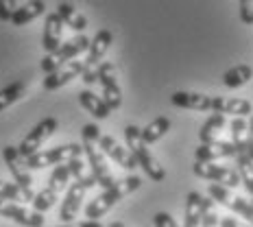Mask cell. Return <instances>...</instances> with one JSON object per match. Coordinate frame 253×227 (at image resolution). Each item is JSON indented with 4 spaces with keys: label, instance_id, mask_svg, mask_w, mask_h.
I'll return each mask as SVG.
<instances>
[{
    "label": "cell",
    "instance_id": "44dd1931",
    "mask_svg": "<svg viewBox=\"0 0 253 227\" xmlns=\"http://www.w3.org/2000/svg\"><path fill=\"white\" fill-rule=\"evenodd\" d=\"M44 13H46L44 0H29L26 4L18 7V11L13 13L11 22H13V26H24V24L33 22V20H38L40 15H44Z\"/></svg>",
    "mask_w": 253,
    "mask_h": 227
},
{
    "label": "cell",
    "instance_id": "5b68a950",
    "mask_svg": "<svg viewBox=\"0 0 253 227\" xmlns=\"http://www.w3.org/2000/svg\"><path fill=\"white\" fill-rule=\"evenodd\" d=\"M72 157H83V144H77V142H70V144H61L55 146V149H46V151H38L33 155L24 157L26 168H46V166H59L70 162Z\"/></svg>",
    "mask_w": 253,
    "mask_h": 227
},
{
    "label": "cell",
    "instance_id": "ab89813d",
    "mask_svg": "<svg viewBox=\"0 0 253 227\" xmlns=\"http://www.w3.org/2000/svg\"><path fill=\"white\" fill-rule=\"evenodd\" d=\"M109 227H126V225L120 223V221H114V223H109Z\"/></svg>",
    "mask_w": 253,
    "mask_h": 227
},
{
    "label": "cell",
    "instance_id": "d4e9b609",
    "mask_svg": "<svg viewBox=\"0 0 253 227\" xmlns=\"http://www.w3.org/2000/svg\"><path fill=\"white\" fill-rule=\"evenodd\" d=\"M57 13H59V18L63 20V24L79 31V33H83V31L87 29V18L83 13H79L70 2H61L59 7H57Z\"/></svg>",
    "mask_w": 253,
    "mask_h": 227
},
{
    "label": "cell",
    "instance_id": "e575fe53",
    "mask_svg": "<svg viewBox=\"0 0 253 227\" xmlns=\"http://www.w3.org/2000/svg\"><path fill=\"white\" fill-rule=\"evenodd\" d=\"M240 7V22L251 26L253 24V0H238Z\"/></svg>",
    "mask_w": 253,
    "mask_h": 227
},
{
    "label": "cell",
    "instance_id": "4316f807",
    "mask_svg": "<svg viewBox=\"0 0 253 227\" xmlns=\"http://www.w3.org/2000/svg\"><path fill=\"white\" fill-rule=\"evenodd\" d=\"M26 92H29L26 81H15V83H11V86L2 88V90H0V112H2V109H7L9 105L18 103L20 98H24Z\"/></svg>",
    "mask_w": 253,
    "mask_h": 227
},
{
    "label": "cell",
    "instance_id": "3957f363",
    "mask_svg": "<svg viewBox=\"0 0 253 227\" xmlns=\"http://www.w3.org/2000/svg\"><path fill=\"white\" fill-rule=\"evenodd\" d=\"M125 138H126V146L133 153L138 166H142V171L149 175L153 182H164L166 179V171L164 166L157 162V157L149 151V146L142 140V129L138 125H126L125 127Z\"/></svg>",
    "mask_w": 253,
    "mask_h": 227
},
{
    "label": "cell",
    "instance_id": "60d3db41",
    "mask_svg": "<svg viewBox=\"0 0 253 227\" xmlns=\"http://www.w3.org/2000/svg\"><path fill=\"white\" fill-rule=\"evenodd\" d=\"M251 203H253V199H251Z\"/></svg>",
    "mask_w": 253,
    "mask_h": 227
},
{
    "label": "cell",
    "instance_id": "484cf974",
    "mask_svg": "<svg viewBox=\"0 0 253 227\" xmlns=\"http://www.w3.org/2000/svg\"><path fill=\"white\" fill-rule=\"evenodd\" d=\"M225 125H227V118H225V114H212V116H210V118L201 125V131H199L201 144L218 140V134L225 129Z\"/></svg>",
    "mask_w": 253,
    "mask_h": 227
},
{
    "label": "cell",
    "instance_id": "4dcf8cb0",
    "mask_svg": "<svg viewBox=\"0 0 253 227\" xmlns=\"http://www.w3.org/2000/svg\"><path fill=\"white\" fill-rule=\"evenodd\" d=\"M208 194H210V199H212V201L225 205V208H229L231 199H234V194H231V188L220 186V183H210V186H208Z\"/></svg>",
    "mask_w": 253,
    "mask_h": 227
},
{
    "label": "cell",
    "instance_id": "5bb4252c",
    "mask_svg": "<svg viewBox=\"0 0 253 227\" xmlns=\"http://www.w3.org/2000/svg\"><path fill=\"white\" fill-rule=\"evenodd\" d=\"M194 157L197 162H216L223 160V157H236V146L227 140H214V142H205V144H199L197 151H194Z\"/></svg>",
    "mask_w": 253,
    "mask_h": 227
},
{
    "label": "cell",
    "instance_id": "cb8c5ba5",
    "mask_svg": "<svg viewBox=\"0 0 253 227\" xmlns=\"http://www.w3.org/2000/svg\"><path fill=\"white\" fill-rule=\"evenodd\" d=\"M170 131V118H166V116H157L155 120H151L149 125L142 129V140H144V144H155L157 140H162L164 136Z\"/></svg>",
    "mask_w": 253,
    "mask_h": 227
},
{
    "label": "cell",
    "instance_id": "ba28073f",
    "mask_svg": "<svg viewBox=\"0 0 253 227\" xmlns=\"http://www.w3.org/2000/svg\"><path fill=\"white\" fill-rule=\"evenodd\" d=\"M2 157H4V164H7L9 173L13 175V182L18 183L20 188H22L26 201H33V199H35L33 183H35V182H33V177H31V171H29V168H26V164H24V157L20 155L18 146L7 144V146L2 149Z\"/></svg>",
    "mask_w": 253,
    "mask_h": 227
},
{
    "label": "cell",
    "instance_id": "d6986e66",
    "mask_svg": "<svg viewBox=\"0 0 253 227\" xmlns=\"http://www.w3.org/2000/svg\"><path fill=\"white\" fill-rule=\"evenodd\" d=\"M214 114H231L234 118H245L253 114V105L247 98H223L214 96Z\"/></svg>",
    "mask_w": 253,
    "mask_h": 227
},
{
    "label": "cell",
    "instance_id": "2e32d148",
    "mask_svg": "<svg viewBox=\"0 0 253 227\" xmlns=\"http://www.w3.org/2000/svg\"><path fill=\"white\" fill-rule=\"evenodd\" d=\"M101 149H103V153L109 157V160L116 162L118 166L126 168V171H135V166H138L133 153H131L129 149H125V146H120L118 142L112 138V136L101 134Z\"/></svg>",
    "mask_w": 253,
    "mask_h": 227
},
{
    "label": "cell",
    "instance_id": "277c9868",
    "mask_svg": "<svg viewBox=\"0 0 253 227\" xmlns=\"http://www.w3.org/2000/svg\"><path fill=\"white\" fill-rule=\"evenodd\" d=\"M112 42H114V33L109 29H101L92 38L89 48H87V57H85V61H83V75H81L83 83L94 86V83L98 81V68H101L105 55H107L109 46H112Z\"/></svg>",
    "mask_w": 253,
    "mask_h": 227
},
{
    "label": "cell",
    "instance_id": "8d00e7d4",
    "mask_svg": "<svg viewBox=\"0 0 253 227\" xmlns=\"http://www.w3.org/2000/svg\"><path fill=\"white\" fill-rule=\"evenodd\" d=\"M220 227H253V225L242 223V221L231 219V216H223V219H220Z\"/></svg>",
    "mask_w": 253,
    "mask_h": 227
},
{
    "label": "cell",
    "instance_id": "f1b7e54d",
    "mask_svg": "<svg viewBox=\"0 0 253 227\" xmlns=\"http://www.w3.org/2000/svg\"><path fill=\"white\" fill-rule=\"evenodd\" d=\"M236 171H238V175H240V183L253 197V160L247 153H238V155H236Z\"/></svg>",
    "mask_w": 253,
    "mask_h": 227
},
{
    "label": "cell",
    "instance_id": "52a82bcc",
    "mask_svg": "<svg viewBox=\"0 0 253 227\" xmlns=\"http://www.w3.org/2000/svg\"><path fill=\"white\" fill-rule=\"evenodd\" d=\"M70 168L68 166H55L50 173V179H48V186H46L42 192L35 194L33 199V210H38V212H46V210H50L52 205L59 201L61 192L66 190V183L68 179H70Z\"/></svg>",
    "mask_w": 253,
    "mask_h": 227
},
{
    "label": "cell",
    "instance_id": "603a6c76",
    "mask_svg": "<svg viewBox=\"0 0 253 227\" xmlns=\"http://www.w3.org/2000/svg\"><path fill=\"white\" fill-rule=\"evenodd\" d=\"M251 79H253V68L247 66V63H238V66L229 68L223 75V86L229 90H236V88L247 86Z\"/></svg>",
    "mask_w": 253,
    "mask_h": 227
},
{
    "label": "cell",
    "instance_id": "836d02e7",
    "mask_svg": "<svg viewBox=\"0 0 253 227\" xmlns=\"http://www.w3.org/2000/svg\"><path fill=\"white\" fill-rule=\"evenodd\" d=\"M15 11H18V0H0V22H11Z\"/></svg>",
    "mask_w": 253,
    "mask_h": 227
},
{
    "label": "cell",
    "instance_id": "f35d334b",
    "mask_svg": "<svg viewBox=\"0 0 253 227\" xmlns=\"http://www.w3.org/2000/svg\"><path fill=\"white\" fill-rule=\"evenodd\" d=\"M59 227H103L98 221H83V223H63V225H59Z\"/></svg>",
    "mask_w": 253,
    "mask_h": 227
},
{
    "label": "cell",
    "instance_id": "ac0fdd59",
    "mask_svg": "<svg viewBox=\"0 0 253 227\" xmlns=\"http://www.w3.org/2000/svg\"><path fill=\"white\" fill-rule=\"evenodd\" d=\"M170 103L181 109H194V112H212L214 96L201 92H175L170 96Z\"/></svg>",
    "mask_w": 253,
    "mask_h": 227
},
{
    "label": "cell",
    "instance_id": "7402d4cb",
    "mask_svg": "<svg viewBox=\"0 0 253 227\" xmlns=\"http://www.w3.org/2000/svg\"><path fill=\"white\" fill-rule=\"evenodd\" d=\"M203 201H205V197L201 192H190L186 197V216H183V227H201Z\"/></svg>",
    "mask_w": 253,
    "mask_h": 227
},
{
    "label": "cell",
    "instance_id": "74e56055",
    "mask_svg": "<svg viewBox=\"0 0 253 227\" xmlns=\"http://www.w3.org/2000/svg\"><path fill=\"white\" fill-rule=\"evenodd\" d=\"M247 155L253 160V114L249 118V138H247Z\"/></svg>",
    "mask_w": 253,
    "mask_h": 227
},
{
    "label": "cell",
    "instance_id": "6da1fadb",
    "mask_svg": "<svg viewBox=\"0 0 253 227\" xmlns=\"http://www.w3.org/2000/svg\"><path fill=\"white\" fill-rule=\"evenodd\" d=\"M81 138H83V153L87 157V166L92 168V175L101 188L114 186L116 177L109 168L107 155L101 149V129L94 123H87L81 127Z\"/></svg>",
    "mask_w": 253,
    "mask_h": 227
},
{
    "label": "cell",
    "instance_id": "d6a6232c",
    "mask_svg": "<svg viewBox=\"0 0 253 227\" xmlns=\"http://www.w3.org/2000/svg\"><path fill=\"white\" fill-rule=\"evenodd\" d=\"M201 227H220V216H218V212H216L212 199H205V201H203Z\"/></svg>",
    "mask_w": 253,
    "mask_h": 227
},
{
    "label": "cell",
    "instance_id": "7c38bea8",
    "mask_svg": "<svg viewBox=\"0 0 253 227\" xmlns=\"http://www.w3.org/2000/svg\"><path fill=\"white\" fill-rule=\"evenodd\" d=\"M98 186L96 182H75L70 183V188H68L66 192V199L61 201V210H59V219L63 223H72V221L79 216L81 212V205H83V197H85V192L89 188Z\"/></svg>",
    "mask_w": 253,
    "mask_h": 227
},
{
    "label": "cell",
    "instance_id": "1f68e13d",
    "mask_svg": "<svg viewBox=\"0 0 253 227\" xmlns=\"http://www.w3.org/2000/svg\"><path fill=\"white\" fill-rule=\"evenodd\" d=\"M66 166L70 168V175L77 182H96L92 173H85V168H83V157H72L70 162H66Z\"/></svg>",
    "mask_w": 253,
    "mask_h": 227
},
{
    "label": "cell",
    "instance_id": "ffe728a7",
    "mask_svg": "<svg viewBox=\"0 0 253 227\" xmlns=\"http://www.w3.org/2000/svg\"><path fill=\"white\" fill-rule=\"evenodd\" d=\"M79 103H81V107L85 109L87 114H92L94 118H98V120L109 118V112H112V109L107 107V103L103 101V96H96V94L89 92V90H81V92H79Z\"/></svg>",
    "mask_w": 253,
    "mask_h": 227
},
{
    "label": "cell",
    "instance_id": "4fadbf2b",
    "mask_svg": "<svg viewBox=\"0 0 253 227\" xmlns=\"http://www.w3.org/2000/svg\"><path fill=\"white\" fill-rule=\"evenodd\" d=\"M0 216L9 219V221H15V223H20L22 227H42L44 225V214L42 212L24 208L22 203L4 201V199H0Z\"/></svg>",
    "mask_w": 253,
    "mask_h": 227
},
{
    "label": "cell",
    "instance_id": "9a60e30c",
    "mask_svg": "<svg viewBox=\"0 0 253 227\" xmlns=\"http://www.w3.org/2000/svg\"><path fill=\"white\" fill-rule=\"evenodd\" d=\"M81 75H83V61H68L66 66L57 68L55 72H48L42 86L48 90V92H52V90H59L66 86V83L75 81V79Z\"/></svg>",
    "mask_w": 253,
    "mask_h": 227
},
{
    "label": "cell",
    "instance_id": "8fae6325",
    "mask_svg": "<svg viewBox=\"0 0 253 227\" xmlns=\"http://www.w3.org/2000/svg\"><path fill=\"white\" fill-rule=\"evenodd\" d=\"M98 83L103 88V101L109 109H118L123 105V90L118 86V72L112 61H103L98 68Z\"/></svg>",
    "mask_w": 253,
    "mask_h": 227
},
{
    "label": "cell",
    "instance_id": "d590c367",
    "mask_svg": "<svg viewBox=\"0 0 253 227\" xmlns=\"http://www.w3.org/2000/svg\"><path fill=\"white\" fill-rule=\"evenodd\" d=\"M153 225L155 227H179L177 221L172 219L168 212H157L155 216H153Z\"/></svg>",
    "mask_w": 253,
    "mask_h": 227
},
{
    "label": "cell",
    "instance_id": "e0dca14e",
    "mask_svg": "<svg viewBox=\"0 0 253 227\" xmlns=\"http://www.w3.org/2000/svg\"><path fill=\"white\" fill-rule=\"evenodd\" d=\"M61 35H63V20L59 18L57 11L48 13L44 20V33H42V48H44L46 55L55 52L63 44Z\"/></svg>",
    "mask_w": 253,
    "mask_h": 227
},
{
    "label": "cell",
    "instance_id": "f546056e",
    "mask_svg": "<svg viewBox=\"0 0 253 227\" xmlns=\"http://www.w3.org/2000/svg\"><path fill=\"white\" fill-rule=\"evenodd\" d=\"M0 199H4V201H15V203L26 201L22 188H20L18 183L15 182H2V179H0Z\"/></svg>",
    "mask_w": 253,
    "mask_h": 227
},
{
    "label": "cell",
    "instance_id": "9c48e42d",
    "mask_svg": "<svg viewBox=\"0 0 253 227\" xmlns=\"http://www.w3.org/2000/svg\"><path fill=\"white\" fill-rule=\"evenodd\" d=\"M192 171H194L197 177L208 179V182H212V183H220V186H227V188L240 186L238 171L231 168V166H220V164H216V162H208V164H203V162H194Z\"/></svg>",
    "mask_w": 253,
    "mask_h": 227
},
{
    "label": "cell",
    "instance_id": "7a4b0ae2",
    "mask_svg": "<svg viewBox=\"0 0 253 227\" xmlns=\"http://www.w3.org/2000/svg\"><path fill=\"white\" fill-rule=\"evenodd\" d=\"M142 186V179L138 175H126L123 179H116L114 186L105 188L103 194H98L96 199H92L87 205H85V219L87 221H96L105 216L109 212V210L114 208L118 201H123L126 194L135 192Z\"/></svg>",
    "mask_w": 253,
    "mask_h": 227
},
{
    "label": "cell",
    "instance_id": "83f0119b",
    "mask_svg": "<svg viewBox=\"0 0 253 227\" xmlns=\"http://www.w3.org/2000/svg\"><path fill=\"white\" fill-rule=\"evenodd\" d=\"M231 144L236 146V155L247 153V138H249V123L245 118H234L231 120Z\"/></svg>",
    "mask_w": 253,
    "mask_h": 227
},
{
    "label": "cell",
    "instance_id": "8992f818",
    "mask_svg": "<svg viewBox=\"0 0 253 227\" xmlns=\"http://www.w3.org/2000/svg\"><path fill=\"white\" fill-rule=\"evenodd\" d=\"M89 42L83 33L75 35L72 40H68L66 44H61L59 48H57L55 52H50V55H44V59H42V70L48 75V72H55L57 68L66 66L68 61H75L81 52H85L89 48Z\"/></svg>",
    "mask_w": 253,
    "mask_h": 227
},
{
    "label": "cell",
    "instance_id": "30bf717a",
    "mask_svg": "<svg viewBox=\"0 0 253 227\" xmlns=\"http://www.w3.org/2000/svg\"><path fill=\"white\" fill-rule=\"evenodd\" d=\"M57 125H59V123H57V118H52V116L40 120V123L24 136V140L20 142V146H18L20 155L29 157V155H33V153H38L42 149V144H44V142L57 131Z\"/></svg>",
    "mask_w": 253,
    "mask_h": 227
}]
</instances>
